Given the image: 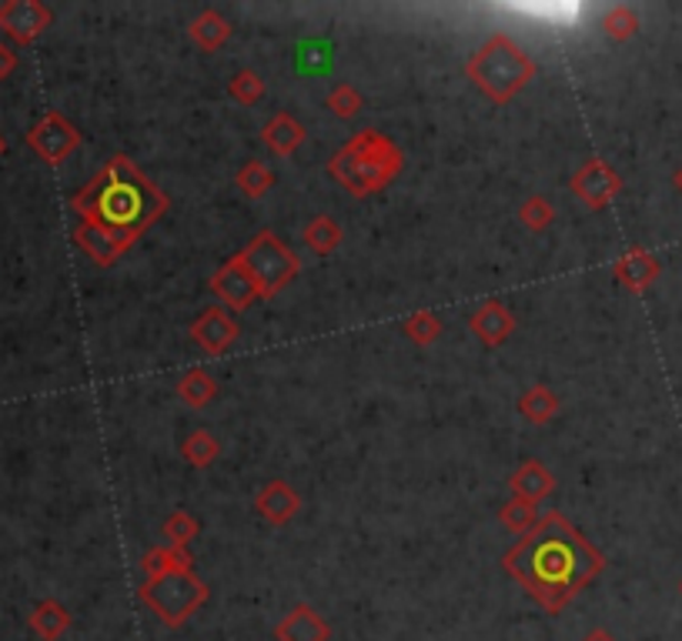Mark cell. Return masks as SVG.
Here are the masks:
<instances>
[{
  "instance_id": "obj_1",
  "label": "cell",
  "mask_w": 682,
  "mask_h": 641,
  "mask_svg": "<svg viewBox=\"0 0 682 641\" xmlns=\"http://www.w3.org/2000/svg\"><path fill=\"white\" fill-rule=\"evenodd\" d=\"M71 207L81 217L74 241L100 268H107L168 211V197L135 168V161L110 158L71 197Z\"/></svg>"
},
{
  "instance_id": "obj_2",
  "label": "cell",
  "mask_w": 682,
  "mask_h": 641,
  "mask_svg": "<svg viewBox=\"0 0 682 641\" xmlns=\"http://www.w3.org/2000/svg\"><path fill=\"white\" fill-rule=\"evenodd\" d=\"M502 565L545 611L558 615L603 571V555L558 511H548L519 538Z\"/></svg>"
},
{
  "instance_id": "obj_3",
  "label": "cell",
  "mask_w": 682,
  "mask_h": 641,
  "mask_svg": "<svg viewBox=\"0 0 682 641\" xmlns=\"http://www.w3.org/2000/svg\"><path fill=\"white\" fill-rule=\"evenodd\" d=\"M402 168V154L392 141H385L379 131H362L355 141H349L331 161V178H338L352 194H372L382 191Z\"/></svg>"
},
{
  "instance_id": "obj_4",
  "label": "cell",
  "mask_w": 682,
  "mask_h": 641,
  "mask_svg": "<svg viewBox=\"0 0 682 641\" xmlns=\"http://www.w3.org/2000/svg\"><path fill=\"white\" fill-rule=\"evenodd\" d=\"M469 77L499 104L512 100L532 77H535V64L532 57H525L512 38L505 34H495L489 38L469 61Z\"/></svg>"
},
{
  "instance_id": "obj_5",
  "label": "cell",
  "mask_w": 682,
  "mask_h": 641,
  "mask_svg": "<svg viewBox=\"0 0 682 641\" xmlns=\"http://www.w3.org/2000/svg\"><path fill=\"white\" fill-rule=\"evenodd\" d=\"M141 601L168 628H178L207 601V588L191 568H171V571L151 575V581L141 588Z\"/></svg>"
},
{
  "instance_id": "obj_6",
  "label": "cell",
  "mask_w": 682,
  "mask_h": 641,
  "mask_svg": "<svg viewBox=\"0 0 682 641\" xmlns=\"http://www.w3.org/2000/svg\"><path fill=\"white\" fill-rule=\"evenodd\" d=\"M242 261V268L248 271V278L255 281L262 298H275L301 268L298 254L291 247H285L275 231H262L242 254H235Z\"/></svg>"
},
{
  "instance_id": "obj_7",
  "label": "cell",
  "mask_w": 682,
  "mask_h": 641,
  "mask_svg": "<svg viewBox=\"0 0 682 641\" xmlns=\"http://www.w3.org/2000/svg\"><path fill=\"white\" fill-rule=\"evenodd\" d=\"M81 145V131L77 127L64 117V114H57V110H47L31 131H28V148L41 158V161H47V164H64L67 158H71V151Z\"/></svg>"
},
{
  "instance_id": "obj_8",
  "label": "cell",
  "mask_w": 682,
  "mask_h": 641,
  "mask_svg": "<svg viewBox=\"0 0 682 641\" xmlns=\"http://www.w3.org/2000/svg\"><path fill=\"white\" fill-rule=\"evenodd\" d=\"M54 14L41 4V0H8L0 4V31H4L14 44H31L51 28Z\"/></svg>"
},
{
  "instance_id": "obj_9",
  "label": "cell",
  "mask_w": 682,
  "mask_h": 641,
  "mask_svg": "<svg viewBox=\"0 0 682 641\" xmlns=\"http://www.w3.org/2000/svg\"><path fill=\"white\" fill-rule=\"evenodd\" d=\"M211 291H214L227 308H235V311H242V308H248L255 298H262L258 288H255V281L248 278V271L242 268L238 258H232V261H227V265L211 278Z\"/></svg>"
},
{
  "instance_id": "obj_10",
  "label": "cell",
  "mask_w": 682,
  "mask_h": 641,
  "mask_svg": "<svg viewBox=\"0 0 682 641\" xmlns=\"http://www.w3.org/2000/svg\"><path fill=\"white\" fill-rule=\"evenodd\" d=\"M191 338L201 344V351L221 354V351H227V344L238 338V324H235V318L227 314L224 308H211V311H204L191 324Z\"/></svg>"
},
{
  "instance_id": "obj_11",
  "label": "cell",
  "mask_w": 682,
  "mask_h": 641,
  "mask_svg": "<svg viewBox=\"0 0 682 641\" xmlns=\"http://www.w3.org/2000/svg\"><path fill=\"white\" fill-rule=\"evenodd\" d=\"M278 641H328L331 628L311 605H295L275 628Z\"/></svg>"
},
{
  "instance_id": "obj_12",
  "label": "cell",
  "mask_w": 682,
  "mask_h": 641,
  "mask_svg": "<svg viewBox=\"0 0 682 641\" xmlns=\"http://www.w3.org/2000/svg\"><path fill=\"white\" fill-rule=\"evenodd\" d=\"M512 331H515V318H512V311L502 308L499 301H486V305L472 314V334H479L489 348L502 344Z\"/></svg>"
},
{
  "instance_id": "obj_13",
  "label": "cell",
  "mask_w": 682,
  "mask_h": 641,
  "mask_svg": "<svg viewBox=\"0 0 682 641\" xmlns=\"http://www.w3.org/2000/svg\"><path fill=\"white\" fill-rule=\"evenodd\" d=\"M28 624H31V631H34L38 638H44V641H57V638L67 634V628H71V611H67L61 601L44 598V601L34 605Z\"/></svg>"
},
{
  "instance_id": "obj_14",
  "label": "cell",
  "mask_w": 682,
  "mask_h": 641,
  "mask_svg": "<svg viewBox=\"0 0 682 641\" xmlns=\"http://www.w3.org/2000/svg\"><path fill=\"white\" fill-rule=\"evenodd\" d=\"M258 511H262L268 522L285 525V522L295 515V511H298V494H295L285 481H271V484H265L262 494H258Z\"/></svg>"
},
{
  "instance_id": "obj_15",
  "label": "cell",
  "mask_w": 682,
  "mask_h": 641,
  "mask_svg": "<svg viewBox=\"0 0 682 641\" xmlns=\"http://www.w3.org/2000/svg\"><path fill=\"white\" fill-rule=\"evenodd\" d=\"M573 188H576V194H579L583 201H589L593 207H603V204L616 194V178H612V171H606V168L596 161V164H589L586 171L576 174Z\"/></svg>"
},
{
  "instance_id": "obj_16",
  "label": "cell",
  "mask_w": 682,
  "mask_h": 641,
  "mask_svg": "<svg viewBox=\"0 0 682 641\" xmlns=\"http://www.w3.org/2000/svg\"><path fill=\"white\" fill-rule=\"evenodd\" d=\"M552 484H555V478H552L539 461H529V464H522V468L512 474V491H515V498H522V501H529V504H535L542 494H548Z\"/></svg>"
},
{
  "instance_id": "obj_17",
  "label": "cell",
  "mask_w": 682,
  "mask_h": 641,
  "mask_svg": "<svg viewBox=\"0 0 682 641\" xmlns=\"http://www.w3.org/2000/svg\"><path fill=\"white\" fill-rule=\"evenodd\" d=\"M265 141L271 145L275 154H291V151L305 141V127H301L291 114H278V117H271V124L265 127Z\"/></svg>"
},
{
  "instance_id": "obj_18",
  "label": "cell",
  "mask_w": 682,
  "mask_h": 641,
  "mask_svg": "<svg viewBox=\"0 0 682 641\" xmlns=\"http://www.w3.org/2000/svg\"><path fill=\"white\" fill-rule=\"evenodd\" d=\"M178 395H181L191 408H204V405L217 395V384H214V377H211L207 371L194 367V371H188V374L181 377Z\"/></svg>"
},
{
  "instance_id": "obj_19",
  "label": "cell",
  "mask_w": 682,
  "mask_h": 641,
  "mask_svg": "<svg viewBox=\"0 0 682 641\" xmlns=\"http://www.w3.org/2000/svg\"><path fill=\"white\" fill-rule=\"evenodd\" d=\"M227 34H232V28H227V21H224L221 14H214V11H204V14L191 24V38H194L198 47H204V51H217V47L227 41Z\"/></svg>"
},
{
  "instance_id": "obj_20",
  "label": "cell",
  "mask_w": 682,
  "mask_h": 641,
  "mask_svg": "<svg viewBox=\"0 0 682 641\" xmlns=\"http://www.w3.org/2000/svg\"><path fill=\"white\" fill-rule=\"evenodd\" d=\"M338 241H341V231H338V224L331 221V217H315L308 227H305V244L315 250V254H331L334 247H338Z\"/></svg>"
},
{
  "instance_id": "obj_21",
  "label": "cell",
  "mask_w": 682,
  "mask_h": 641,
  "mask_svg": "<svg viewBox=\"0 0 682 641\" xmlns=\"http://www.w3.org/2000/svg\"><path fill=\"white\" fill-rule=\"evenodd\" d=\"M555 412H558V402H555V395H552L548 388H532V392H525V398H522V415H525L529 421L545 425Z\"/></svg>"
},
{
  "instance_id": "obj_22",
  "label": "cell",
  "mask_w": 682,
  "mask_h": 641,
  "mask_svg": "<svg viewBox=\"0 0 682 641\" xmlns=\"http://www.w3.org/2000/svg\"><path fill=\"white\" fill-rule=\"evenodd\" d=\"M271 184H275V174H271L262 161H248V164L238 171V188H242L248 197H262V194H268Z\"/></svg>"
},
{
  "instance_id": "obj_23",
  "label": "cell",
  "mask_w": 682,
  "mask_h": 641,
  "mask_svg": "<svg viewBox=\"0 0 682 641\" xmlns=\"http://www.w3.org/2000/svg\"><path fill=\"white\" fill-rule=\"evenodd\" d=\"M181 451H184V458H188L191 464L204 468V464L214 461V455H217V441H214L207 431H194V435H188V441H184Z\"/></svg>"
},
{
  "instance_id": "obj_24",
  "label": "cell",
  "mask_w": 682,
  "mask_h": 641,
  "mask_svg": "<svg viewBox=\"0 0 682 641\" xmlns=\"http://www.w3.org/2000/svg\"><path fill=\"white\" fill-rule=\"evenodd\" d=\"M145 568H148V575H161V571H171V568H191V558H188V552L184 548H158V552H151L148 558H145Z\"/></svg>"
},
{
  "instance_id": "obj_25",
  "label": "cell",
  "mask_w": 682,
  "mask_h": 641,
  "mask_svg": "<svg viewBox=\"0 0 682 641\" xmlns=\"http://www.w3.org/2000/svg\"><path fill=\"white\" fill-rule=\"evenodd\" d=\"M502 522H505L512 532L525 535L529 528H535V504H529V501L515 498L512 504H505V508H502Z\"/></svg>"
},
{
  "instance_id": "obj_26",
  "label": "cell",
  "mask_w": 682,
  "mask_h": 641,
  "mask_svg": "<svg viewBox=\"0 0 682 641\" xmlns=\"http://www.w3.org/2000/svg\"><path fill=\"white\" fill-rule=\"evenodd\" d=\"M164 535H168V545L171 548H184L194 535H198V522L188 515V511H174L164 525Z\"/></svg>"
},
{
  "instance_id": "obj_27",
  "label": "cell",
  "mask_w": 682,
  "mask_h": 641,
  "mask_svg": "<svg viewBox=\"0 0 682 641\" xmlns=\"http://www.w3.org/2000/svg\"><path fill=\"white\" fill-rule=\"evenodd\" d=\"M438 331H441V321L435 314H428V311H418V314H412L405 321V334L412 341H418V344H431L438 338Z\"/></svg>"
},
{
  "instance_id": "obj_28",
  "label": "cell",
  "mask_w": 682,
  "mask_h": 641,
  "mask_svg": "<svg viewBox=\"0 0 682 641\" xmlns=\"http://www.w3.org/2000/svg\"><path fill=\"white\" fill-rule=\"evenodd\" d=\"M328 107H331V114H338V117H355V114H359V107H362V97H359V90H355V87L341 84L338 90H331Z\"/></svg>"
},
{
  "instance_id": "obj_29",
  "label": "cell",
  "mask_w": 682,
  "mask_h": 641,
  "mask_svg": "<svg viewBox=\"0 0 682 641\" xmlns=\"http://www.w3.org/2000/svg\"><path fill=\"white\" fill-rule=\"evenodd\" d=\"M232 94L242 100V104H255L262 94H265V84H262V77L258 74H252V71H242L235 81H232Z\"/></svg>"
},
{
  "instance_id": "obj_30",
  "label": "cell",
  "mask_w": 682,
  "mask_h": 641,
  "mask_svg": "<svg viewBox=\"0 0 682 641\" xmlns=\"http://www.w3.org/2000/svg\"><path fill=\"white\" fill-rule=\"evenodd\" d=\"M552 217H555V211H552V204H545L542 197H529V201L522 204V221H525L529 227H535V231L548 227Z\"/></svg>"
},
{
  "instance_id": "obj_31",
  "label": "cell",
  "mask_w": 682,
  "mask_h": 641,
  "mask_svg": "<svg viewBox=\"0 0 682 641\" xmlns=\"http://www.w3.org/2000/svg\"><path fill=\"white\" fill-rule=\"evenodd\" d=\"M18 64H21L18 51L11 44H0V81H8L18 71Z\"/></svg>"
},
{
  "instance_id": "obj_32",
  "label": "cell",
  "mask_w": 682,
  "mask_h": 641,
  "mask_svg": "<svg viewBox=\"0 0 682 641\" xmlns=\"http://www.w3.org/2000/svg\"><path fill=\"white\" fill-rule=\"evenodd\" d=\"M606 31L616 34V38H626V34L632 31V18H629L626 11H616V14L606 18Z\"/></svg>"
},
{
  "instance_id": "obj_33",
  "label": "cell",
  "mask_w": 682,
  "mask_h": 641,
  "mask_svg": "<svg viewBox=\"0 0 682 641\" xmlns=\"http://www.w3.org/2000/svg\"><path fill=\"white\" fill-rule=\"evenodd\" d=\"M583 641H616V638H612V634H609L606 628H596V631H589V634H586Z\"/></svg>"
},
{
  "instance_id": "obj_34",
  "label": "cell",
  "mask_w": 682,
  "mask_h": 641,
  "mask_svg": "<svg viewBox=\"0 0 682 641\" xmlns=\"http://www.w3.org/2000/svg\"><path fill=\"white\" fill-rule=\"evenodd\" d=\"M4 151H8V141H4V138H0V158H4Z\"/></svg>"
}]
</instances>
